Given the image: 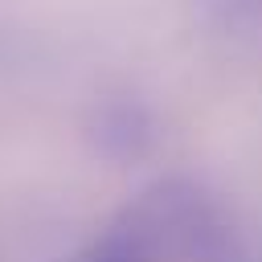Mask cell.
Returning <instances> with one entry per match:
<instances>
[{
  "instance_id": "6da1fadb",
  "label": "cell",
  "mask_w": 262,
  "mask_h": 262,
  "mask_svg": "<svg viewBox=\"0 0 262 262\" xmlns=\"http://www.w3.org/2000/svg\"><path fill=\"white\" fill-rule=\"evenodd\" d=\"M82 262H156V242L143 225H119L106 237H98Z\"/></svg>"
}]
</instances>
